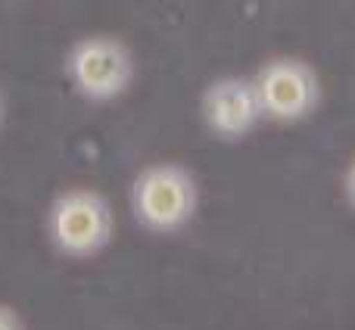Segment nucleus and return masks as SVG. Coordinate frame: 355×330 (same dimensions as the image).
Instances as JSON below:
<instances>
[{
  "label": "nucleus",
  "mask_w": 355,
  "mask_h": 330,
  "mask_svg": "<svg viewBox=\"0 0 355 330\" xmlns=\"http://www.w3.org/2000/svg\"><path fill=\"white\" fill-rule=\"evenodd\" d=\"M69 72L81 94L94 100L116 97L131 78V60L122 44L110 37H91L81 41L69 56Z\"/></svg>",
  "instance_id": "f257e3e1"
},
{
  "label": "nucleus",
  "mask_w": 355,
  "mask_h": 330,
  "mask_svg": "<svg viewBox=\"0 0 355 330\" xmlns=\"http://www.w3.org/2000/svg\"><path fill=\"white\" fill-rule=\"evenodd\" d=\"M259 100L262 110L275 119H300L315 103V78L302 62L275 60L259 75Z\"/></svg>",
  "instance_id": "f03ea898"
},
{
  "label": "nucleus",
  "mask_w": 355,
  "mask_h": 330,
  "mask_svg": "<svg viewBox=\"0 0 355 330\" xmlns=\"http://www.w3.org/2000/svg\"><path fill=\"white\" fill-rule=\"evenodd\" d=\"M259 112H262L259 91L246 81H218L206 94V119L218 134H243Z\"/></svg>",
  "instance_id": "7ed1b4c3"
},
{
  "label": "nucleus",
  "mask_w": 355,
  "mask_h": 330,
  "mask_svg": "<svg viewBox=\"0 0 355 330\" xmlns=\"http://www.w3.org/2000/svg\"><path fill=\"white\" fill-rule=\"evenodd\" d=\"M137 193L144 212L153 221H175L187 206V181L178 168H153L144 175Z\"/></svg>",
  "instance_id": "20e7f679"
},
{
  "label": "nucleus",
  "mask_w": 355,
  "mask_h": 330,
  "mask_svg": "<svg viewBox=\"0 0 355 330\" xmlns=\"http://www.w3.org/2000/svg\"><path fill=\"white\" fill-rule=\"evenodd\" d=\"M352 190H355V168H352Z\"/></svg>",
  "instance_id": "39448f33"
},
{
  "label": "nucleus",
  "mask_w": 355,
  "mask_h": 330,
  "mask_svg": "<svg viewBox=\"0 0 355 330\" xmlns=\"http://www.w3.org/2000/svg\"><path fill=\"white\" fill-rule=\"evenodd\" d=\"M0 330H6V327H0Z\"/></svg>",
  "instance_id": "423d86ee"
}]
</instances>
